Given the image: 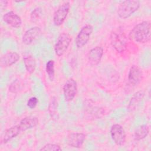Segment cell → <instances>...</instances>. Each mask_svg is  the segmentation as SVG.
Wrapping results in <instances>:
<instances>
[{"instance_id": "cell-1", "label": "cell", "mask_w": 151, "mask_h": 151, "mask_svg": "<svg viewBox=\"0 0 151 151\" xmlns=\"http://www.w3.org/2000/svg\"><path fill=\"white\" fill-rule=\"evenodd\" d=\"M151 24L149 21H144L136 24L130 31L128 38L135 42H148L151 37Z\"/></svg>"}, {"instance_id": "cell-2", "label": "cell", "mask_w": 151, "mask_h": 151, "mask_svg": "<svg viewBox=\"0 0 151 151\" xmlns=\"http://www.w3.org/2000/svg\"><path fill=\"white\" fill-rule=\"evenodd\" d=\"M110 43L114 49L118 52H123L127 47V38L124 32L120 28L111 31L110 35Z\"/></svg>"}, {"instance_id": "cell-3", "label": "cell", "mask_w": 151, "mask_h": 151, "mask_svg": "<svg viewBox=\"0 0 151 151\" xmlns=\"http://www.w3.org/2000/svg\"><path fill=\"white\" fill-rule=\"evenodd\" d=\"M140 2L138 0H127L122 2L117 9V14L119 18L126 19L132 15L140 8Z\"/></svg>"}, {"instance_id": "cell-4", "label": "cell", "mask_w": 151, "mask_h": 151, "mask_svg": "<svg viewBox=\"0 0 151 151\" xmlns=\"http://www.w3.org/2000/svg\"><path fill=\"white\" fill-rule=\"evenodd\" d=\"M71 41V38L68 33L63 32L59 35L54 45V52L55 54L61 57L67 50Z\"/></svg>"}, {"instance_id": "cell-5", "label": "cell", "mask_w": 151, "mask_h": 151, "mask_svg": "<svg viewBox=\"0 0 151 151\" xmlns=\"http://www.w3.org/2000/svg\"><path fill=\"white\" fill-rule=\"evenodd\" d=\"M70 8V4L69 2H64L61 4L53 15V22L55 26L61 25L65 21Z\"/></svg>"}, {"instance_id": "cell-6", "label": "cell", "mask_w": 151, "mask_h": 151, "mask_svg": "<svg viewBox=\"0 0 151 151\" xmlns=\"http://www.w3.org/2000/svg\"><path fill=\"white\" fill-rule=\"evenodd\" d=\"M112 140L117 146H123L126 140V132L123 126L119 124H114L110 130Z\"/></svg>"}, {"instance_id": "cell-7", "label": "cell", "mask_w": 151, "mask_h": 151, "mask_svg": "<svg viewBox=\"0 0 151 151\" xmlns=\"http://www.w3.org/2000/svg\"><path fill=\"white\" fill-rule=\"evenodd\" d=\"M93 31V27L90 24H87L81 28L76 38V45L78 48H82L88 42Z\"/></svg>"}, {"instance_id": "cell-8", "label": "cell", "mask_w": 151, "mask_h": 151, "mask_svg": "<svg viewBox=\"0 0 151 151\" xmlns=\"http://www.w3.org/2000/svg\"><path fill=\"white\" fill-rule=\"evenodd\" d=\"M64 99L66 101H71L75 98L77 94V85L73 78H69L64 83L63 88Z\"/></svg>"}, {"instance_id": "cell-9", "label": "cell", "mask_w": 151, "mask_h": 151, "mask_svg": "<svg viewBox=\"0 0 151 151\" xmlns=\"http://www.w3.org/2000/svg\"><path fill=\"white\" fill-rule=\"evenodd\" d=\"M86 139V134L83 133H70L67 137V145L72 147L80 148Z\"/></svg>"}, {"instance_id": "cell-10", "label": "cell", "mask_w": 151, "mask_h": 151, "mask_svg": "<svg viewBox=\"0 0 151 151\" xmlns=\"http://www.w3.org/2000/svg\"><path fill=\"white\" fill-rule=\"evenodd\" d=\"M143 73L141 69L136 65L131 66L128 73L129 83L133 86H137L142 80Z\"/></svg>"}, {"instance_id": "cell-11", "label": "cell", "mask_w": 151, "mask_h": 151, "mask_svg": "<svg viewBox=\"0 0 151 151\" xmlns=\"http://www.w3.org/2000/svg\"><path fill=\"white\" fill-rule=\"evenodd\" d=\"M41 29L39 27H34L27 30L22 38L23 44L27 45L31 44L41 34Z\"/></svg>"}, {"instance_id": "cell-12", "label": "cell", "mask_w": 151, "mask_h": 151, "mask_svg": "<svg viewBox=\"0 0 151 151\" xmlns=\"http://www.w3.org/2000/svg\"><path fill=\"white\" fill-rule=\"evenodd\" d=\"M104 50L100 46H96L91 48L88 52L87 58L90 63L93 65H97L101 61Z\"/></svg>"}, {"instance_id": "cell-13", "label": "cell", "mask_w": 151, "mask_h": 151, "mask_svg": "<svg viewBox=\"0 0 151 151\" xmlns=\"http://www.w3.org/2000/svg\"><path fill=\"white\" fill-rule=\"evenodd\" d=\"M2 19L6 24L14 28H19L22 24L21 17L12 11L6 12L3 15Z\"/></svg>"}, {"instance_id": "cell-14", "label": "cell", "mask_w": 151, "mask_h": 151, "mask_svg": "<svg viewBox=\"0 0 151 151\" xmlns=\"http://www.w3.org/2000/svg\"><path fill=\"white\" fill-rule=\"evenodd\" d=\"M19 55L15 51H9L4 54L0 60L1 65L4 67H8L15 64L19 60Z\"/></svg>"}, {"instance_id": "cell-15", "label": "cell", "mask_w": 151, "mask_h": 151, "mask_svg": "<svg viewBox=\"0 0 151 151\" xmlns=\"http://www.w3.org/2000/svg\"><path fill=\"white\" fill-rule=\"evenodd\" d=\"M22 132V131L19 124H17L7 129L4 133V135L1 139V142L3 143H8L11 139L19 135Z\"/></svg>"}, {"instance_id": "cell-16", "label": "cell", "mask_w": 151, "mask_h": 151, "mask_svg": "<svg viewBox=\"0 0 151 151\" xmlns=\"http://www.w3.org/2000/svg\"><path fill=\"white\" fill-rule=\"evenodd\" d=\"M18 124L22 131L24 132L35 127L38 124V119L37 117L33 116L25 117L22 119Z\"/></svg>"}, {"instance_id": "cell-17", "label": "cell", "mask_w": 151, "mask_h": 151, "mask_svg": "<svg viewBox=\"0 0 151 151\" xmlns=\"http://www.w3.org/2000/svg\"><path fill=\"white\" fill-rule=\"evenodd\" d=\"M145 94V92L143 90H139L134 93L129 101L127 106V109L129 111H133L135 110L139 103L143 99Z\"/></svg>"}, {"instance_id": "cell-18", "label": "cell", "mask_w": 151, "mask_h": 151, "mask_svg": "<svg viewBox=\"0 0 151 151\" xmlns=\"http://www.w3.org/2000/svg\"><path fill=\"white\" fill-rule=\"evenodd\" d=\"M24 63L27 71L29 74H32L36 68V61L34 57L31 55H27L23 57Z\"/></svg>"}, {"instance_id": "cell-19", "label": "cell", "mask_w": 151, "mask_h": 151, "mask_svg": "<svg viewBox=\"0 0 151 151\" xmlns=\"http://www.w3.org/2000/svg\"><path fill=\"white\" fill-rule=\"evenodd\" d=\"M149 133V127L146 124H142L138 127L134 133V139L140 141L146 138Z\"/></svg>"}, {"instance_id": "cell-20", "label": "cell", "mask_w": 151, "mask_h": 151, "mask_svg": "<svg viewBox=\"0 0 151 151\" xmlns=\"http://www.w3.org/2000/svg\"><path fill=\"white\" fill-rule=\"evenodd\" d=\"M48 112L50 117L53 120H56L58 119V102L55 97H52L51 99L48 106Z\"/></svg>"}, {"instance_id": "cell-21", "label": "cell", "mask_w": 151, "mask_h": 151, "mask_svg": "<svg viewBox=\"0 0 151 151\" xmlns=\"http://www.w3.org/2000/svg\"><path fill=\"white\" fill-rule=\"evenodd\" d=\"M45 71L49 79L51 81H53L55 78V69H54V60H50L47 61L45 65Z\"/></svg>"}, {"instance_id": "cell-22", "label": "cell", "mask_w": 151, "mask_h": 151, "mask_svg": "<svg viewBox=\"0 0 151 151\" xmlns=\"http://www.w3.org/2000/svg\"><path fill=\"white\" fill-rule=\"evenodd\" d=\"M42 14V9L40 7L35 8L31 13L30 21L32 23L37 22L40 18Z\"/></svg>"}, {"instance_id": "cell-23", "label": "cell", "mask_w": 151, "mask_h": 151, "mask_svg": "<svg viewBox=\"0 0 151 151\" xmlns=\"http://www.w3.org/2000/svg\"><path fill=\"white\" fill-rule=\"evenodd\" d=\"M21 89V84L18 80L12 81L9 86V91L12 93H17Z\"/></svg>"}, {"instance_id": "cell-24", "label": "cell", "mask_w": 151, "mask_h": 151, "mask_svg": "<svg viewBox=\"0 0 151 151\" xmlns=\"http://www.w3.org/2000/svg\"><path fill=\"white\" fill-rule=\"evenodd\" d=\"M40 151L42 150H62L61 147L60 146V145L54 143H48L43 146L40 149Z\"/></svg>"}, {"instance_id": "cell-25", "label": "cell", "mask_w": 151, "mask_h": 151, "mask_svg": "<svg viewBox=\"0 0 151 151\" xmlns=\"http://www.w3.org/2000/svg\"><path fill=\"white\" fill-rule=\"evenodd\" d=\"M38 104V99L36 97H30L28 101H27V106L31 109H34L37 105Z\"/></svg>"}, {"instance_id": "cell-26", "label": "cell", "mask_w": 151, "mask_h": 151, "mask_svg": "<svg viewBox=\"0 0 151 151\" xmlns=\"http://www.w3.org/2000/svg\"><path fill=\"white\" fill-rule=\"evenodd\" d=\"M8 1H4V0H1L0 1V5H1V9H3V6H6L7 5H8Z\"/></svg>"}]
</instances>
